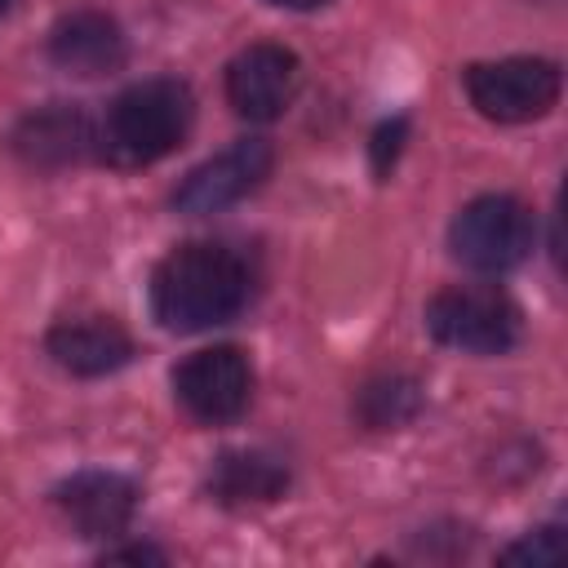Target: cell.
I'll list each match as a JSON object with an SVG mask.
<instances>
[{"mask_svg": "<svg viewBox=\"0 0 568 568\" xmlns=\"http://www.w3.org/2000/svg\"><path fill=\"white\" fill-rule=\"evenodd\" d=\"M253 293L248 262L213 240L169 248L151 271V311L169 333H204L244 311Z\"/></svg>", "mask_w": 568, "mask_h": 568, "instance_id": "6da1fadb", "label": "cell"}, {"mask_svg": "<svg viewBox=\"0 0 568 568\" xmlns=\"http://www.w3.org/2000/svg\"><path fill=\"white\" fill-rule=\"evenodd\" d=\"M195 120V98L173 75L129 84L98 124V155L115 169H142L164 160Z\"/></svg>", "mask_w": 568, "mask_h": 568, "instance_id": "7a4b0ae2", "label": "cell"}, {"mask_svg": "<svg viewBox=\"0 0 568 568\" xmlns=\"http://www.w3.org/2000/svg\"><path fill=\"white\" fill-rule=\"evenodd\" d=\"M426 328L453 351L506 355L524 333V315L515 297L497 284H453L426 302Z\"/></svg>", "mask_w": 568, "mask_h": 568, "instance_id": "3957f363", "label": "cell"}, {"mask_svg": "<svg viewBox=\"0 0 568 568\" xmlns=\"http://www.w3.org/2000/svg\"><path fill=\"white\" fill-rule=\"evenodd\" d=\"M532 240H537V217L515 195H475L470 204L457 209L448 226L453 257L479 275H501L519 266L532 253Z\"/></svg>", "mask_w": 568, "mask_h": 568, "instance_id": "277c9868", "label": "cell"}, {"mask_svg": "<svg viewBox=\"0 0 568 568\" xmlns=\"http://www.w3.org/2000/svg\"><path fill=\"white\" fill-rule=\"evenodd\" d=\"M462 84L484 120L524 124L555 111L564 93V71L550 58H497V62H470L462 71Z\"/></svg>", "mask_w": 568, "mask_h": 568, "instance_id": "5b68a950", "label": "cell"}, {"mask_svg": "<svg viewBox=\"0 0 568 568\" xmlns=\"http://www.w3.org/2000/svg\"><path fill=\"white\" fill-rule=\"evenodd\" d=\"M173 395H178V404L195 422L226 426L253 399V364H248V355L240 346H204V351H191L173 368Z\"/></svg>", "mask_w": 568, "mask_h": 568, "instance_id": "8992f818", "label": "cell"}, {"mask_svg": "<svg viewBox=\"0 0 568 568\" xmlns=\"http://www.w3.org/2000/svg\"><path fill=\"white\" fill-rule=\"evenodd\" d=\"M275 164V151L266 138H240L231 142L226 151L209 155L204 164H195L178 191H173V209L186 213V217H209V213H222L231 204H240L244 195H253L266 173Z\"/></svg>", "mask_w": 568, "mask_h": 568, "instance_id": "52a82bcc", "label": "cell"}, {"mask_svg": "<svg viewBox=\"0 0 568 568\" xmlns=\"http://www.w3.org/2000/svg\"><path fill=\"white\" fill-rule=\"evenodd\" d=\"M297 75H302V71H297V53H293V49L271 44V40L248 44V49H240V53L231 58V67H226V102H231L244 120L266 124V120L284 115V106L293 102Z\"/></svg>", "mask_w": 568, "mask_h": 568, "instance_id": "ba28073f", "label": "cell"}, {"mask_svg": "<svg viewBox=\"0 0 568 568\" xmlns=\"http://www.w3.org/2000/svg\"><path fill=\"white\" fill-rule=\"evenodd\" d=\"M58 506L80 537H120L138 515V484L115 470H80L58 484Z\"/></svg>", "mask_w": 568, "mask_h": 568, "instance_id": "9c48e42d", "label": "cell"}, {"mask_svg": "<svg viewBox=\"0 0 568 568\" xmlns=\"http://www.w3.org/2000/svg\"><path fill=\"white\" fill-rule=\"evenodd\" d=\"M49 58L80 80H98V75H111L124 67L129 44H124V31L115 18H106L98 9H75L53 22Z\"/></svg>", "mask_w": 568, "mask_h": 568, "instance_id": "30bf717a", "label": "cell"}, {"mask_svg": "<svg viewBox=\"0 0 568 568\" xmlns=\"http://www.w3.org/2000/svg\"><path fill=\"white\" fill-rule=\"evenodd\" d=\"M44 351L53 355L58 368H67L75 377H106L133 359V337L115 320L89 315V320L53 324L44 337Z\"/></svg>", "mask_w": 568, "mask_h": 568, "instance_id": "8fae6325", "label": "cell"}, {"mask_svg": "<svg viewBox=\"0 0 568 568\" xmlns=\"http://www.w3.org/2000/svg\"><path fill=\"white\" fill-rule=\"evenodd\" d=\"M18 155L40 164V169H62L80 164L84 155H98V124L71 102H53L44 111H31L18 124Z\"/></svg>", "mask_w": 568, "mask_h": 568, "instance_id": "7c38bea8", "label": "cell"}, {"mask_svg": "<svg viewBox=\"0 0 568 568\" xmlns=\"http://www.w3.org/2000/svg\"><path fill=\"white\" fill-rule=\"evenodd\" d=\"M288 466L262 448H226L209 466V497L222 506H266L284 497Z\"/></svg>", "mask_w": 568, "mask_h": 568, "instance_id": "4fadbf2b", "label": "cell"}, {"mask_svg": "<svg viewBox=\"0 0 568 568\" xmlns=\"http://www.w3.org/2000/svg\"><path fill=\"white\" fill-rule=\"evenodd\" d=\"M422 408V386L413 377H377L368 382L359 395H355V417L368 426V430H395V426H408Z\"/></svg>", "mask_w": 568, "mask_h": 568, "instance_id": "5bb4252c", "label": "cell"}, {"mask_svg": "<svg viewBox=\"0 0 568 568\" xmlns=\"http://www.w3.org/2000/svg\"><path fill=\"white\" fill-rule=\"evenodd\" d=\"M501 559L506 564H555V559H564V532L559 528H537L532 537L506 546Z\"/></svg>", "mask_w": 568, "mask_h": 568, "instance_id": "9a60e30c", "label": "cell"}, {"mask_svg": "<svg viewBox=\"0 0 568 568\" xmlns=\"http://www.w3.org/2000/svg\"><path fill=\"white\" fill-rule=\"evenodd\" d=\"M404 133H408V124H404V120H390V124H382V129H377V138H373V169H377V173H386V169H390V160L399 155Z\"/></svg>", "mask_w": 568, "mask_h": 568, "instance_id": "2e32d148", "label": "cell"}, {"mask_svg": "<svg viewBox=\"0 0 568 568\" xmlns=\"http://www.w3.org/2000/svg\"><path fill=\"white\" fill-rule=\"evenodd\" d=\"M106 559H133V564H164L160 550L151 546H124V550H106Z\"/></svg>", "mask_w": 568, "mask_h": 568, "instance_id": "e0dca14e", "label": "cell"}, {"mask_svg": "<svg viewBox=\"0 0 568 568\" xmlns=\"http://www.w3.org/2000/svg\"><path fill=\"white\" fill-rule=\"evenodd\" d=\"M266 4H275V9H320L328 0H266Z\"/></svg>", "mask_w": 568, "mask_h": 568, "instance_id": "ac0fdd59", "label": "cell"}, {"mask_svg": "<svg viewBox=\"0 0 568 568\" xmlns=\"http://www.w3.org/2000/svg\"><path fill=\"white\" fill-rule=\"evenodd\" d=\"M4 4H9V0H0V13H4Z\"/></svg>", "mask_w": 568, "mask_h": 568, "instance_id": "d6986e66", "label": "cell"}]
</instances>
